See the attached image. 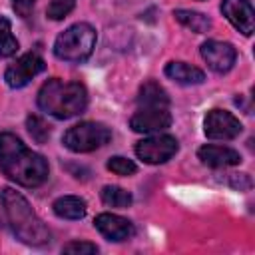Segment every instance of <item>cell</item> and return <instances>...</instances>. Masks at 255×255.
Instances as JSON below:
<instances>
[{
  "label": "cell",
  "mask_w": 255,
  "mask_h": 255,
  "mask_svg": "<svg viewBox=\"0 0 255 255\" xmlns=\"http://www.w3.org/2000/svg\"><path fill=\"white\" fill-rule=\"evenodd\" d=\"M54 213L62 219H82L86 215V201L78 195H64L54 201Z\"/></svg>",
  "instance_id": "obj_15"
},
{
  "label": "cell",
  "mask_w": 255,
  "mask_h": 255,
  "mask_svg": "<svg viewBox=\"0 0 255 255\" xmlns=\"http://www.w3.org/2000/svg\"><path fill=\"white\" fill-rule=\"evenodd\" d=\"M0 169L12 181L24 187H38L48 179V161L28 149L22 139L10 131L0 133Z\"/></svg>",
  "instance_id": "obj_1"
},
{
  "label": "cell",
  "mask_w": 255,
  "mask_h": 255,
  "mask_svg": "<svg viewBox=\"0 0 255 255\" xmlns=\"http://www.w3.org/2000/svg\"><path fill=\"white\" fill-rule=\"evenodd\" d=\"M46 70V62L36 52H28L20 56L12 66H8L4 80L10 88H24L32 78H36L40 72Z\"/></svg>",
  "instance_id": "obj_8"
},
{
  "label": "cell",
  "mask_w": 255,
  "mask_h": 255,
  "mask_svg": "<svg viewBox=\"0 0 255 255\" xmlns=\"http://www.w3.org/2000/svg\"><path fill=\"white\" fill-rule=\"evenodd\" d=\"M223 16L237 28L243 36H251L255 28V12L249 0H223L221 2Z\"/></svg>",
  "instance_id": "obj_11"
},
{
  "label": "cell",
  "mask_w": 255,
  "mask_h": 255,
  "mask_svg": "<svg viewBox=\"0 0 255 255\" xmlns=\"http://www.w3.org/2000/svg\"><path fill=\"white\" fill-rule=\"evenodd\" d=\"M108 169L116 175H131V173H135V163L128 157L114 155V157L108 159Z\"/></svg>",
  "instance_id": "obj_22"
},
{
  "label": "cell",
  "mask_w": 255,
  "mask_h": 255,
  "mask_svg": "<svg viewBox=\"0 0 255 255\" xmlns=\"http://www.w3.org/2000/svg\"><path fill=\"white\" fill-rule=\"evenodd\" d=\"M94 225L110 241H126L129 237H133V233H135L133 223L116 213H100L94 219Z\"/></svg>",
  "instance_id": "obj_12"
},
{
  "label": "cell",
  "mask_w": 255,
  "mask_h": 255,
  "mask_svg": "<svg viewBox=\"0 0 255 255\" xmlns=\"http://www.w3.org/2000/svg\"><path fill=\"white\" fill-rule=\"evenodd\" d=\"M177 139L173 135L167 133H157L151 137H145L141 141H137L135 145V153L141 161L157 165V163H165L167 159H171L177 153Z\"/></svg>",
  "instance_id": "obj_6"
},
{
  "label": "cell",
  "mask_w": 255,
  "mask_h": 255,
  "mask_svg": "<svg viewBox=\"0 0 255 255\" xmlns=\"http://www.w3.org/2000/svg\"><path fill=\"white\" fill-rule=\"evenodd\" d=\"M201 56L207 62V66L217 72L225 74L233 68L237 60V52L229 42H219V40H207L201 44Z\"/></svg>",
  "instance_id": "obj_10"
},
{
  "label": "cell",
  "mask_w": 255,
  "mask_h": 255,
  "mask_svg": "<svg viewBox=\"0 0 255 255\" xmlns=\"http://www.w3.org/2000/svg\"><path fill=\"white\" fill-rule=\"evenodd\" d=\"M38 106L58 120H70L86 110L88 92L80 82H64L60 78H52L42 84L38 92Z\"/></svg>",
  "instance_id": "obj_3"
},
{
  "label": "cell",
  "mask_w": 255,
  "mask_h": 255,
  "mask_svg": "<svg viewBox=\"0 0 255 255\" xmlns=\"http://www.w3.org/2000/svg\"><path fill=\"white\" fill-rule=\"evenodd\" d=\"M36 0H12V8L20 18H28L34 10Z\"/></svg>",
  "instance_id": "obj_24"
},
{
  "label": "cell",
  "mask_w": 255,
  "mask_h": 255,
  "mask_svg": "<svg viewBox=\"0 0 255 255\" xmlns=\"http://www.w3.org/2000/svg\"><path fill=\"white\" fill-rule=\"evenodd\" d=\"M74 6H76V0H50L46 14L50 20H62L74 10Z\"/></svg>",
  "instance_id": "obj_21"
},
{
  "label": "cell",
  "mask_w": 255,
  "mask_h": 255,
  "mask_svg": "<svg viewBox=\"0 0 255 255\" xmlns=\"http://www.w3.org/2000/svg\"><path fill=\"white\" fill-rule=\"evenodd\" d=\"M16 50H18V40L12 34L10 20L0 14V56H4V58L14 56Z\"/></svg>",
  "instance_id": "obj_19"
},
{
  "label": "cell",
  "mask_w": 255,
  "mask_h": 255,
  "mask_svg": "<svg viewBox=\"0 0 255 255\" xmlns=\"http://www.w3.org/2000/svg\"><path fill=\"white\" fill-rule=\"evenodd\" d=\"M62 251L68 255H94V253H98V247L88 241H72V243L64 245Z\"/></svg>",
  "instance_id": "obj_23"
},
{
  "label": "cell",
  "mask_w": 255,
  "mask_h": 255,
  "mask_svg": "<svg viewBox=\"0 0 255 255\" xmlns=\"http://www.w3.org/2000/svg\"><path fill=\"white\" fill-rule=\"evenodd\" d=\"M0 209L10 231L28 245H44L50 241V229L30 207L26 197L10 187L0 191Z\"/></svg>",
  "instance_id": "obj_2"
},
{
  "label": "cell",
  "mask_w": 255,
  "mask_h": 255,
  "mask_svg": "<svg viewBox=\"0 0 255 255\" xmlns=\"http://www.w3.org/2000/svg\"><path fill=\"white\" fill-rule=\"evenodd\" d=\"M96 30L90 24H72L56 38L54 54L64 62H86L96 48Z\"/></svg>",
  "instance_id": "obj_4"
},
{
  "label": "cell",
  "mask_w": 255,
  "mask_h": 255,
  "mask_svg": "<svg viewBox=\"0 0 255 255\" xmlns=\"http://www.w3.org/2000/svg\"><path fill=\"white\" fill-rule=\"evenodd\" d=\"M137 106H159L169 108V96L157 82H145L137 94Z\"/></svg>",
  "instance_id": "obj_16"
},
{
  "label": "cell",
  "mask_w": 255,
  "mask_h": 255,
  "mask_svg": "<svg viewBox=\"0 0 255 255\" xmlns=\"http://www.w3.org/2000/svg\"><path fill=\"white\" fill-rule=\"evenodd\" d=\"M110 139H112V129L100 122L76 124L62 137L64 145L76 153H88V151H94L98 147H104Z\"/></svg>",
  "instance_id": "obj_5"
},
{
  "label": "cell",
  "mask_w": 255,
  "mask_h": 255,
  "mask_svg": "<svg viewBox=\"0 0 255 255\" xmlns=\"http://www.w3.org/2000/svg\"><path fill=\"white\" fill-rule=\"evenodd\" d=\"M26 128H28V133L32 135V139L36 143H46L48 141V137H50V126L40 116H28Z\"/></svg>",
  "instance_id": "obj_20"
},
{
  "label": "cell",
  "mask_w": 255,
  "mask_h": 255,
  "mask_svg": "<svg viewBox=\"0 0 255 255\" xmlns=\"http://www.w3.org/2000/svg\"><path fill=\"white\" fill-rule=\"evenodd\" d=\"M165 76L171 78L177 84H183V86L201 84L205 80V74L199 68H195L191 64H185V62H169L165 66Z\"/></svg>",
  "instance_id": "obj_14"
},
{
  "label": "cell",
  "mask_w": 255,
  "mask_h": 255,
  "mask_svg": "<svg viewBox=\"0 0 255 255\" xmlns=\"http://www.w3.org/2000/svg\"><path fill=\"white\" fill-rule=\"evenodd\" d=\"M197 157L201 159V163L209 167H229L241 161L239 151H235L233 147H223V145H203L199 147Z\"/></svg>",
  "instance_id": "obj_13"
},
{
  "label": "cell",
  "mask_w": 255,
  "mask_h": 255,
  "mask_svg": "<svg viewBox=\"0 0 255 255\" xmlns=\"http://www.w3.org/2000/svg\"><path fill=\"white\" fill-rule=\"evenodd\" d=\"M173 16H175V20L179 24H183L185 28H189L195 34H205L211 28V20L205 14L195 12V10H183V8H179V10L173 12Z\"/></svg>",
  "instance_id": "obj_17"
},
{
  "label": "cell",
  "mask_w": 255,
  "mask_h": 255,
  "mask_svg": "<svg viewBox=\"0 0 255 255\" xmlns=\"http://www.w3.org/2000/svg\"><path fill=\"white\" fill-rule=\"evenodd\" d=\"M102 201H104L106 205H110V207H120V209H124V207H129V205H131L133 197H131V193L126 191L124 187L106 185V187L102 189Z\"/></svg>",
  "instance_id": "obj_18"
},
{
  "label": "cell",
  "mask_w": 255,
  "mask_h": 255,
  "mask_svg": "<svg viewBox=\"0 0 255 255\" xmlns=\"http://www.w3.org/2000/svg\"><path fill=\"white\" fill-rule=\"evenodd\" d=\"M241 129V122L225 110H211L203 120V131L209 139H235Z\"/></svg>",
  "instance_id": "obj_9"
},
{
  "label": "cell",
  "mask_w": 255,
  "mask_h": 255,
  "mask_svg": "<svg viewBox=\"0 0 255 255\" xmlns=\"http://www.w3.org/2000/svg\"><path fill=\"white\" fill-rule=\"evenodd\" d=\"M171 126L169 108L159 106H139L129 120V128L137 133H159Z\"/></svg>",
  "instance_id": "obj_7"
}]
</instances>
